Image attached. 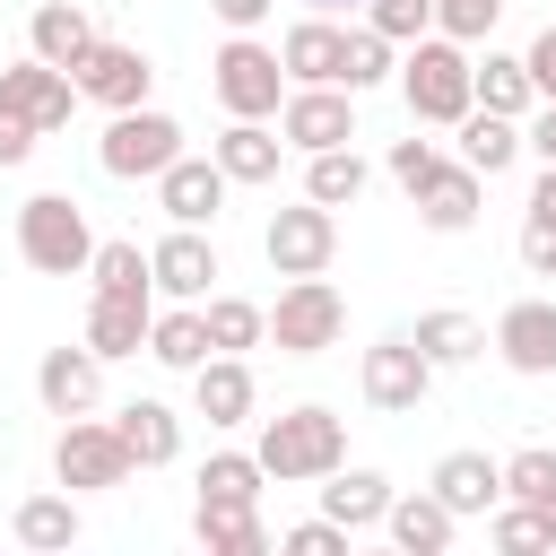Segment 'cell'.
<instances>
[{"instance_id": "1", "label": "cell", "mask_w": 556, "mask_h": 556, "mask_svg": "<svg viewBox=\"0 0 556 556\" xmlns=\"http://www.w3.org/2000/svg\"><path fill=\"white\" fill-rule=\"evenodd\" d=\"M252 460H261L278 486H313V478H330V469L348 460V417H330L321 400H304V408H278V417H261V443H252Z\"/></svg>"}, {"instance_id": "2", "label": "cell", "mask_w": 556, "mask_h": 556, "mask_svg": "<svg viewBox=\"0 0 556 556\" xmlns=\"http://www.w3.org/2000/svg\"><path fill=\"white\" fill-rule=\"evenodd\" d=\"M400 96H408V122H426V130H452L478 96H469V43H452V35H417V43H400Z\"/></svg>"}, {"instance_id": "3", "label": "cell", "mask_w": 556, "mask_h": 556, "mask_svg": "<svg viewBox=\"0 0 556 556\" xmlns=\"http://www.w3.org/2000/svg\"><path fill=\"white\" fill-rule=\"evenodd\" d=\"M87 252H96V235H87V208H78L70 191H35V200L17 208V261H26V269H43V278H87Z\"/></svg>"}, {"instance_id": "4", "label": "cell", "mask_w": 556, "mask_h": 556, "mask_svg": "<svg viewBox=\"0 0 556 556\" xmlns=\"http://www.w3.org/2000/svg\"><path fill=\"white\" fill-rule=\"evenodd\" d=\"M208 87H217V104H226L235 122H269V113L287 104V61H278L261 35H226L217 61H208Z\"/></svg>"}, {"instance_id": "5", "label": "cell", "mask_w": 556, "mask_h": 556, "mask_svg": "<svg viewBox=\"0 0 556 556\" xmlns=\"http://www.w3.org/2000/svg\"><path fill=\"white\" fill-rule=\"evenodd\" d=\"M174 156H182V122H174V113H156V104L113 113V122H104V139H96V165H104L113 182H156Z\"/></svg>"}, {"instance_id": "6", "label": "cell", "mask_w": 556, "mask_h": 556, "mask_svg": "<svg viewBox=\"0 0 556 556\" xmlns=\"http://www.w3.org/2000/svg\"><path fill=\"white\" fill-rule=\"evenodd\" d=\"M339 330H348V295L330 278H287L278 287V304H269L278 356H321V348H339Z\"/></svg>"}, {"instance_id": "7", "label": "cell", "mask_w": 556, "mask_h": 556, "mask_svg": "<svg viewBox=\"0 0 556 556\" xmlns=\"http://www.w3.org/2000/svg\"><path fill=\"white\" fill-rule=\"evenodd\" d=\"M261 252H269L278 278H321V269L339 261V217H330L321 200H295V208H278V217L261 226Z\"/></svg>"}, {"instance_id": "8", "label": "cell", "mask_w": 556, "mask_h": 556, "mask_svg": "<svg viewBox=\"0 0 556 556\" xmlns=\"http://www.w3.org/2000/svg\"><path fill=\"white\" fill-rule=\"evenodd\" d=\"M356 391H365V408H382V417H408V408L434 391V365L417 356V339H408V330H391V339H374V348H365V365H356Z\"/></svg>"}, {"instance_id": "9", "label": "cell", "mask_w": 556, "mask_h": 556, "mask_svg": "<svg viewBox=\"0 0 556 556\" xmlns=\"http://www.w3.org/2000/svg\"><path fill=\"white\" fill-rule=\"evenodd\" d=\"M52 478L70 495H96V486H122L130 478V452L104 417H61V443H52Z\"/></svg>"}, {"instance_id": "10", "label": "cell", "mask_w": 556, "mask_h": 556, "mask_svg": "<svg viewBox=\"0 0 556 556\" xmlns=\"http://www.w3.org/2000/svg\"><path fill=\"white\" fill-rule=\"evenodd\" d=\"M70 78H78V96H87V104H104V113H130V104H148V87H156V61H148L139 43H104V35H96V43L78 52V70H70Z\"/></svg>"}, {"instance_id": "11", "label": "cell", "mask_w": 556, "mask_h": 556, "mask_svg": "<svg viewBox=\"0 0 556 556\" xmlns=\"http://www.w3.org/2000/svg\"><path fill=\"white\" fill-rule=\"evenodd\" d=\"M278 139L287 148H348L356 139V96L348 87H287V104H278Z\"/></svg>"}, {"instance_id": "12", "label": "cell", "mask_w": 556, "mask_h": 556, "mask_svg": "<svg viewBox=\"0 0 556 556\" xmlns=\"http://www.w3.org/2000/svg\"><path fill=\"white\" fill-rule=\"evenodd\" d=\"M0 104H17V113L52 139V130H70V113H78V78L26 52V61H9V70H0Z\"/></svg>"}, {"instance_id": "13", "label": "cell", "mask_w": 556, "mask_h": 556, "mask_svg": "<svg viewBox=\"0 0 556 556\" xmlns=\"http://www.w3.org/2000/svg\"><path fill=\"white\" fill-rule=\"evenodd\" d=\"M35 400H43L52 417H96V400H104V356H96L87 339H78V348H43Z\"/></svg>"}, {"instance_id": "14", "label": "cell", "mask_w": 556, "mask_h": 556, "mask_svg": "<svg viewBox=\"0 0 556 556\" xmlns=\"http://www.w3.org/2000/svg\"><path fill=\"white\" fill-rule=\"evenodd\" d=\"M226 191H235V182L217 174V156H191V148H182V156L156 174V208H165L174 226H217Z\"/></svg>"}, {"instance_id": "15", "label": "cell", "mask_w": 556, "mask_h": 556, "mask_svg": "<svg viewBox=\"0 0 556 556\" xmlns=\"http://www.w3.org/2000/svg\"><path fill=\"white\" fill-rule=\"evenodd\" d=\"M148 278H156V295L200 304V295H208V278H217V243H208L200 226H174V235L148 252Z\"/></svg>"}, {"instance_id": "16", "label": "cell", "mask_w": 556, "mask_h": 556, "mask_svg": "<svg viewBox=\"0 0 556 556\" xmlns=\"http://www.w3.org/2000/svg\"><path fill=\"white\" fill-rule=\"evenodd\" d=\"M495 356H504L513 374H556V304H547V295L504 304V321H495Z\"/></svg>"}, {"instance_id": "17", "label": "cell", "mask_w": 556, "mask_h": 556, "mask_svg": "<svg viewBox=\"0 0 556 556\" xmlns=\"http://www.w3.org/2000/svg\"><path fill=\"white\" fill-rule=\"evenodd\" d=\"M278 61H287V87H339L348 26H330V17H295V26L278 35Z\"/></svg>"}, {"instance_id": "18", "label": "cell", "mask_w": 556, "mask_h": 556, "mask_svg": "<svg viewBox=\"0 0 556 556\" xmlns=\"http://www.w3.org/2000/svg\"><path fill=\"white\" fill-rule=\"evenodd\" d=\"M478 191H486V174L443 156V165L417 182V217H426V235H469V226H478Z\"/></svg>"}, {"instance_id": "19", "label": "cell", "mask_w": 556, "mask_h": 556, "mask_svg": "<svg viewBox=\"0 0 556 556\" xmlns=\"http://www.w3.org/2000/svg\"><path fill=\"white\" fill-rule=\"evenodd\" d=\"M191 400H200L208 426H243V417L261 408V382H252L243 356H200V365H191Z\"/></svg>"}, {"instance_id": "20", "label": "cell", "mask_w": 556, "mask_h": 556, "mask_svg": "<svg viewBox=\"0 0 556 556\" xmlns=\"http://www.w3.org/2000/svg\"><path fill=\"white\" fill-rule=\"evenodd\" d=\"M426 486L469 521V513H495V504H504V460H486V452H443Z\"/></svg>"}, {"instance_id": "21", "label": "cell", "mask_w": 556, "mask_h": 556, "mask_svg": "<svg viewBox=\"0 0 556 556\" xmlns=\"http://www.w3.org/2000/svg\"><path fill=\"white\" fill-rule=\"evenodd\" d=\"M382 530H391V547H400V556H443V547H452V530H460V513L426 486V495H391Z\"/></svg>"}, {"instance_id": "22", "label": "cell", "mask_w": 556, "mask_h": 556, "mask_svg": "<svg viewBox=\"0 0 556 556\" xmlns=\"http://www.w3.org/2000/svg\"><path fill=\"white\" fill-rule=\"evenodd\" d=\"M208 156H217V174H226V182H278L287 139H278L269 122H226V130L208 139Z\"/></svg>"}, {"instance_id": "23", "label": "cell", "mask_w": 556, "mask_h": 556, "mask_svg": "<svg viewBox=\"0 0 556 556\" xmlns=\"http://www.w3.org/2000/svg\"><path fill=\"white\" fill-rule=\"evenodd\" d=\"M321 513H330L348 539H356V530H382V513H391V478H382V469H348V460H339V469H330V486H321Z\"/></svg>"}, {"instance_id": "24", "label": "cell", "mask_w": 556, "mask_h": 556, "mask_svg": "<svg viewBox=\"0 0 556 556\" xmlns=\"http://www.w3.org/2000/svg\"><path fill=\"white\" fill-rule=\"evenodd\" d=\"M96 43V17L78 9V0H43L35 17H26V52L35 61H52V70H78V52Z\"/></svg>"}, {"instance_id": "25", "label": "cell", "mask_w": 556, "mask_h": 556, "mask_svg": "<svg viewBox=\"0 0 556 556\" xmlns=\"http://www.w3.org/2000/svg\"><path fill=\"white\" fill-rule=\"evenodd\" d=\"M148 313H156V295H96L87 304V348L113 365V356H139L148 348Z\"/></svg>"}, {"instance_id": "26", "label": "cell", "mask_w": 556, "mask_h": 556, "mask_svg": "<svg viewBox=\"0 0 556 556\" xmlns=\"http://www.w3.org/2000/svg\"><path fill=\"white\" fill-rule=\"evenodd\" d=\"M113 434H122L130 469H165V460L182 452V417H174L165 400H130V408L113 417Z\"/></svg>"}, {"instance_id": "27", "label": "cell", "mask_w": 556, "mask_h": 556, "mask_svg": "<svg viewBox=\"0 0 556 556\" xmlns=\"http://www.w3.org/2000/svg\"><path fill=\"white\" fill-rule=\"evenodd\" d=\"M200 330H208V356H243V348H261L269 339V304H252V295H200Z\"/></svg>"}, {"instance_id": "28", "label": "cell", "mask_w": 556, "mask_h": 556, "mask_svg": "<svg viewBox=\"0 0 556 556\" xmlns=\"http://www.w3.org/2000/svg\"><path fill=\"white\" fill-rule=\"evenodd\" d=\"M452 130H460V165H478L486 182H495V174L521 156V122H513V113H486V104H469Z\"/></svg>"}, {"instance_id": "29", "label": "cell", "mask_w": 556, "mask_h": 556, "mask_svg": "<svg viewBox=\"0 0 556 556\" xmlns=\"http://www.w3.org/2000/svg\"><path fill=\"white\" fill-rule=\"evenodd\" d=\"M9 539H17V547H35V556L78 547V495H70V486H61V495H26V504L9 513Z\"/></svg>"}, {"instance_id": "30", "label": "cell", "mask_w": 556, "mask_h": 556, "mask_svg": "<svg viewBox=\"0 0 556 556\" xmlns=\"http://www.w3.org/2000/svg\"><path fill=\"white\" fill-rule=\"evenodd\" d=\"M191 539L208 556H269V530H261V504H191Z\"/></svg>"}, {"instance_id": "31", "label": "cell", "mask_w": 556, "mask_h": 556, "mask_svg": "<svg viewBox=\"0 0 556 556\" xmlns=\"http://www.w3.org/2000/svg\"><path fill=\"white\" fill-rule=\"evenodd\" d=\"M365 182H374V174H365L356 139H348V148H313V156H304V200H321V208H356V200H365Z\"/></svg>"}, {"instance_id": "32", "label": "cell", "mask_w": 556, "mask_h": 556, "mask_svg": "<svg viewBox=\"0 0 556 556\" xmlns=\"http://www.w3.org/2000/svg\"><path fill=\"white\" fill-rule=\"evenodd\" d=\"M469 96L486 104V113H530L539 104V87H530V70H521V52H486V61H469Z\"/></svg>"}, {"instance_id": "33", "label": "cell", "mask_w": 556, "mask_h": 556, "mask_svg": "<svg viewBox=\"0 0 556 556\" xmlns=\"http://www.w3.org/2000/svg\"><path fill=\"white\" fill-rule=\"evenodd\" d=\"M408 339H417V356H426L434 374H452V365H469V356L486 348V330H478L469 313H452V304H443V313H417V330H408Z\"/></svg>"}, {"instance_id": "34", "label": "cell", "mask_w": 556, "mask_h": 556, "mask_svg": "<svg viewBox=\"0 0 556 556\" xmlns=\"http://www.w3.org/2000/svg\"><path fill=\"white\" fill-rule=\"evenodd\" d=\"M148 356H156V365H174V374H191V365L208 356V330H200V304H174V313H148Z\"/></svg>"}, {"instance_id": "35", "label": "cell", "mask_w": 556, "mask_h": 556, "mask_svg": "<svg viewBox=\"0 0 556 556\" xmlns=\"http://www.w3.org/2000/svg\"><path fill=\"white\" fill-rule=\"evenodd\" d=\"M261 486H269V469L252 460V452H208L200 460V504H261Z\"/></svg>"}, {"instance_id": "36", "label": "cell", "mask_w": 556, "mask_h": 556, "mask_svg": "<svg viewBox=\"0 0 556 556\" xmlns=\"http://www.w3.org/2000/svg\"><path fill=\"white\" fill-rule=\"evenodd\" d=\"M87 278H96V295H156V278H148V252H139L130 235L96 243V252H87Z\"/></svg>"}, {"instance_id": "37", "label": "cell", "mask_w": 556, "mask_h": 556, "mask_svg": "<svg viewBox=\"0 0 556 556\" xmlns=\"http://www.w3.org/2000/svg\"><path fill=\"white\" fill-rule=\"evenodd\" d=\"M400 70V43L391 35H374V26H348V61H339V87L348 96H365V87H382Z\"/></svg>"}, {"instance_id": "38", "label": "cell", "mask_w": 556, "mask_h": 556, "mask_svg": "<svg viewBox=\"0 0 556 556\" xmlns=\"http://www.w3.org/2000/svg\"><path fill=\"white\" fill-rule=\"evenodd\" d=\"M486 539H495L504 556H530V547H547V521H539L530 504H513V495H504V504L486 513Z\"/></svg>"}, {"instance_id": "39", "label": "cell", "mask_w": 556, "mask_h": 556, "mask_svg": "<svg viewBox=\"0 0 556 556\" xmlns=\"http://www.w3.org/2000/svg\"><path fill=\"white\" fill-rule=\"evenodd\" d=\"M504 495H513V504H539V495H556V452H547V443L513 452V460H504Z\"/></svg>"}, {"instance_id": "40", "label": "cell", "mask_w": 556, "mask_h": 556, "mask_svg": "<svg viewBox=\"0 0 556 556\" xmlns=\"http://www.w3.org/2000/svg\"><path fill=\"white\" fill-rule=\"evenodd\" d=\"M365 26L391 43H417V35H434V0H365Z\"/></svg>"}, {"instance_id": "41", "label": "cell", "mask_w": 556, "mask_h": 556, "mask_svg": "<svg viewBox=\"0 0 556 556\" xmlns=\"http://www.w3.org/2000/svg\"><path fill=\"white\" fill-rule=\"evenodd\" d=\"M495 17H504V0H434V35H452V43H486Z\"/></svg>"}, {"instance_id": "42", "label": "cell", "mask_w": 556, "mask_h": 556, "mask_svg": "<svg viewBox=\"0 0 556 556\" xmlns=\"http://www.w3.org/2000/svg\"><path fill=\"white\" fill-rule=\"evenodd\" d=\"M434 165H443V148H434V139H417V130H408V139H391V182H400L408 200H417V182H426Z\"/></svg>"}, {"instance_id": "43", "label": "cell", "mask_w": 556, "mask_h": 556, "mask_svg": "<svg viewBox=\"0 0 556 556\" xmlns=\"http://www.w3.org/2000/svg\"><path fill=\"white\" fill-rule=\"evenodd\" d=\"M278 547H287V556H348V530H339V521L321 513V521H295V530H287Z\"/></svg>"}, {"instance_id": "44", "label": "cell", "mask_w": 556, "mask_h": 556, "mask_svg": "<svg viewBox=\"0 0 556 556\" xmlns=\"http://www.w3.org/2000/svg\"><path fill=\"white\" fill-rule=\"evenodd\" d=\"M521 269L556 278V217H521Z\"/></svg>"}, {"instance_id": "45", "label": "cell", "mask_w": 556, "mask_h": 556, "mask_svg": "<svg viewBox=\"0 0 556 556\" xmlns=\"http://www.w3.org/2000/svg\"><path fill=\"white\" fill-rule=\"evenodd\" d=\"M35 139H43V130H35L17 104H0V165H26V156H35Z\"/></svg>"}, {"instance_id": "46", "label": "cell", "mask_w": 556, "mask_h": 556, "mask_svg": "<svg viewBox=\"0 0 556 556\" xmlns=\"http://www.w3.org/2000/svg\"><path fill=\"white\" fill-rule=\"evenodd\" d=\"M521 70H530V87H539V104H556V26H539V43L521 52Z\"/></svg>"}, {"instance_id": "47", "label": "cell", "mask_w": 556, "mask_h": 556, "mask_svg": "<svg viewBox=\"0 0 556 556\" xmlns=\"http://www.w3.org/2000/svg\"><path fill=\"white\" fill-rule=\"evenodd\" d=\"M208 9H217V26H226V35H252V26H261L278 0H208Z\"/></svg>"}, {"instance_id": "48", "label": "cell", "mask_w": 556, "mask_h": 556, "mask_svg": "<svg viewBox=\"0 0 556 556\" xmlns=\"http://www.w3.org/2000/svg\"><path fill=\"white\" fill-rule=\"evenodd\" d=\"M521 148H530L539 165H556V104H530V130H521Z\"/></svg>"}, {"instance_id": "49", "label": "cell", "mask_w": 556, "mask_h": 556, "mask_svg": "<svg viewBox=\"0 0 556 556\" xmlns=\"http://www.w3.org/2000/svg\"><path fill=\"white\" fill-rule=\"evenodd\" d=\"M530 217H556V165H539V182H530Z\"/></svg>"}, {"instance_id": "50", "label": "cell", "mask_w": 556, "mask_h": 556, "mask_svg": "<svg viewBox=\"0 0 556 556\" xmlns=\"http://www.w3.org/2000/svg\"><path fill=\"white\" fill-rule=\"evenodd\" d=\"M530 513H539V521H547V547H556V495H539V504H530Z\"/></svg>"}, {"instance_id": "51", "label": "cell", "mask_w": 556, "mask_h": 556, "mask_svg": "<svg viewBox=\"0 0 556 556\" xmlns=\"http://www.w3.org/2000/svg\"><path fill=\"white\" fill-rule=\"evenodd\" d=\"M304 9H313V17H330V9H365V0H304Z\"/></svg>"}]
</instances>
